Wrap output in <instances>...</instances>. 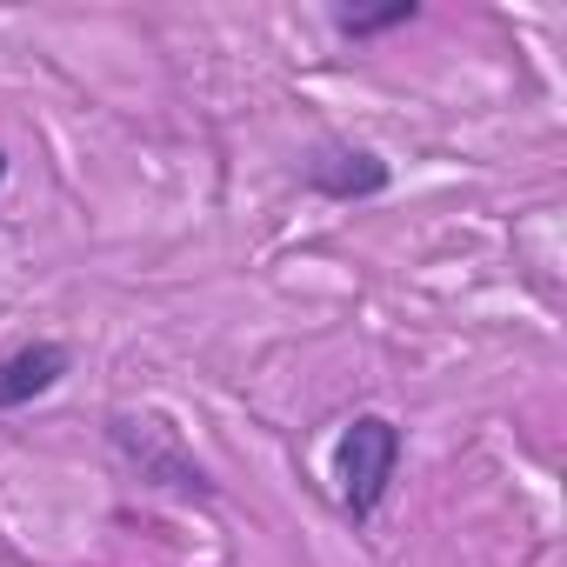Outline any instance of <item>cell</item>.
<instances>
[{
	"label": "cell",
	"mask_w": 567,
	"mask_h": 567,
	"mask_svg": "<svg viewBox=\"0 0 567 567\" xmlns=\"http://www.w3.org/2000/svg\"><path fill=\"white\" fill-rule=\"evenodd\" d=\"M401 454H408V434L388 414H354L341 427V441H334V487H341V514L354 527L388 507L394 474H401Z\"/></svg>",
	"instance_id": "6da1fadb"
},
{
	"label": "cell",
	"mask_w": 567,
	"mask_h": 567,
	"mask_svg": "<svg viewBox=\"0 0 567 567\" xmlns=\"http://www.w3.org/2000/svg\"><path fill=\"white\" fill-rule=\"evenodd\" d=\"M107 441H114V454H121L141 481L174 487V494H187V501H214V474L194 461V447L181 441L174 421H161V414H114V421H107Z\"/></svg>",
	"instance_id": "7a4b0ae2"
},
{
	"label": "cell",
	"mask_w": 567,
	"mask_h": 567,
	"mask_svg": "<svg viewBox=\"0 0 567 567\" xmlns=\"http://www.w3.org/2000/svg\"><path fill=\"white\" fill-rule=\"evenodd\" d=\"M301 187L321 194V200L354 207V200H381L394 187V167L361 141H315L308 161H301Z\"/></svg>",
	"instance_id": "3957f363"
},
{
	"label": "cell",
	"mask_w": 567,
	"mask_h": 567,
	"mask_svg": "<svg viewBox=\"0 0 567 567\" xmlns=\"http://www.w3.org/2000/svg\"><path fill=\"white\" fill-rule=\"evenodd\" d=\"M68 368H74L68 341H28V348H14L8 361H0V414H21L41 394H54L68 381Z\"/></svg>",
	"instance_id": "277c9868"
},
{
	"label": "cell",
	"mask_w": 567,
	"mask_h": 567,
	"mask_svg": "<svg viewBox=\"0 0 567 567\" xmlns=\"http://www.w3.org/2000/svg\"><path fill=\"white\" fill-rule=\"evenodd\" d=\"M421 21V0H388V8H334V34L341 41H381L394 28Z\"/></svg>",
	"instance_id": "5b68a950"
},
{
	"label": "cell",
	"mask_w": 567,
	"mask_h": 567,
	"mask_svg": "<svg viewBox=\"0 0 567 567\" xmlns=\"http://www.w3.org/2000/svg\"><path fill=\"white\" fill-rule=\"evenodd\" d=\"M8 167H14V161H8V147H0V187H8Z\"/></svg>",
	"instance_id": "8992f818"
}]
</instances>
